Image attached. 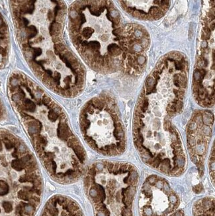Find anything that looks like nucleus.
Instances as JSON below:
<instances>
[{
	"label": "nucleus",
	"mask_w": 215,
	"mask_h": 216,
	"mask_svg": "<svg viewBox=\"0 0 215 216\" xmlns=\"http://www.w3.org/2000/svg\"><path fill=\"white\" fill-rule=\"evenodd\" d=\"M188 73L185 54L162 56L146 78L133 117L134 143L142 160L170 176H181L186 168L181 138L172 119L183 110Z\"/></svg>",
	"instance_id": "nucleus-1"
},
{
	"label": "nucleus",
	"mask_w": 215,
	"mask_h": 216,
	"mask_svg": "<svg viewBox=\"0 0 215 216\" xmlns=\"http://www.w3.org/2000/svg\"><path fill=\"white\" fill-rule=\"evenodd\" d=\"M9 3L17 42L34 74L60 96L80 94L86 84V70L64 41L66 4L54 0Z\"/></svg>",
	"instance_id": "nucleus-2"
},
{
	"label": "nucleus",
	"mask_w": 215,
	"mask_h": 216,
	"mask_svg": "<svg viewBox=\"0 0 215 216\" xmlns=\"http://www.w3.org/2000/svg\"><path fill=\"white\" fill-rule=\"evenodd\" d=\"M7 94L48 175L60 184L78 180L86 172L87 155L62 107L21 72L9 77Z\"/></svg>",
	"instance_id": "nucleus-3"
},
{
	"label": "nucleus",
	"mask_w": 215,
	"mask_h": 216,
	"mask_svg": "<svg viewBox=\"0 0 215 216\" xmlns=\"http://www.w3.org/2000/svg\"><path fill=\"white\" fill-rule=\"evenodd\" d=\"M68 32L87 65L100 74L121 70V13L111 1H76L67 11Z\"/></svg>",
	"instance_id": "nucleus-4"
},
{
	"label": "nucleus",
	"mask_w": 215,
	"mask_h": 216,
	"mask_svg": "<svg viewBox=\"0 0 215 216\" xmlns=\"http://www.w3.org/2000/svg\"><path fill=\"white\" fill-rule=\"evenodd\" d=\"M84 174V190L95 215L133 216V199L139 180L135 166L101 160L91 164Z\"/></svg>",
	"instance_id": "nucleus-5"
},
{
	"label": "nucleus",
	"mask_w": 215,
	"mask_h": 216,
	"mask_svg": "<svg viewBox=\"0 0 215 216\" xmlns=\"http://www.w3.org/2000/svg\"><path fill=\"white\" fill-rule=\"evenodd\" d=\"M79 121L83 138L93 150L108 157L124 153L126 134L113 96L101 93L90 99L81 110Z\"/></svg>",
	"instance_id": "nucleus-6"
},
{
	"label": "nucleus",
	"mask_w": 215,
	"mask_h": 216,
	"mask_svg": "<svg viewBox=\"0 0 215 216\" xmlns=\"http://www.w3.org/2000/svg\"><path fill=\"white\" fill-rule=\"evenodd\" d=\"M42 193L39 168L0 174V216H35Z\"/></svg>",
	"instance_id": "nucleus-7"
},
{
	"label": "nucleus",
	"mask_w": 215,
	"mask_h": 216,
	"mask_svg": "<svg viewBox=\"0 0 215 216\" xmlns=\"http://www.w3.org/2000/svg\"><path fill=\"white\" fill-rule=\"evenodd\" d=\"M212 5L210 4L203 19L200 45L193 75V96L204 108L214 105V7L212 8Z\"/></svg>",
	"instance_id": "nucleus-8"
},
{
	"label": "nucleus",
	"mask_w": 215,
	"mask_h": 216,
	"mask_svg": "<svg viewBox=\"0 0 215 216\" xmlns=\"http://www.w3.org/2000/svg\"><path fill=\"white\" fill-rule=\"evenodd\" d=\"M121 70L130 76H138L147 64L150 37L148 30L140 25L128 23L121 34Z\"/></svg>",
	"instance_id": "nucleus-9"
},
{
	"label": "nucleus",
	"mask_w": 215,
	"mask_h": 216,
	"mask_svg": "<svg viewBox=\"0 0 215 216\" xmlns=\"http://www.w3.org/2000/svg\"><path fill=\"white\" fill-rule=\"evenodd\" d=\"M178 206V197L166 179L156 174L147 177L140 193L142 216H166Z\"/></svg>",
	"instance_id": "nucleus-10"
},
{
	"label": "nucleus",
	"mask_w": 215,
	"mask_h": 216,
	"mask_svg": "<svg viewBox=\"0 0 215 216\" xmlns=\"http://www.w3.org/2000/svg\"><path fill=\"white\" fill-rule=\"evenodd\" d=\"M213 113L207 110L193 113L186 127L187 150L199 174L203 175L207 150L212 134Z\"/></svg>",
	"instance_id": "nucleus-11"
},
{
	"label": "nucleus",
	"mask_w": 215,
	"mask_h": 216,
	"mask_svg": "<svg viewBox=\"0 0 215 216\" xmlns=\"http://www.w3.org/2000/svg\"><path fill=\"white\" fill-rule=\"evenodd\" d=\"M121 7L126 13L141 21L161 19L170 7V1H119Z\"/></svg>",
	"instance_id": "nucleus-12"
},
{
	"label": "nucleus",
	"mask_w": 215,
	"mask_h": 216,
	"mask_svg": "<svg viewBox=\"0 0 215 216\" xmlns=\"http://www.w3.org/2000/svg\"><path fill=\"white\" fill-rule=\"evenodd\" d=\"M40 216H84L79 205L62 195L52 196L46 203Z\"/></svg>",
	"instance_id": "nucleus-13"
},
{
	"label": "nucleus",
	"mask_w": 215,
	"mask_h": 216,
	"mask_svg": "<svg viewBox=\"0 0 215 216\" xmlns=\"http://www.w3.org/2000/svg\"><path fill=\"white\" fill-rule=\"evenodd\" d=\"M10 52V35L7 23L0 13V69L4 68L9 60Z\"/></svg>",
	"instance_id": "nucleus-14"
},
{
	"label": "nucleus",
	"mask_w": 215,
	"mask_h": 216,
	"mask_svg": "<svg viewBox=\"0 0 215 216\" xmlns=\"http://www.w3.org/2000/svg\"><path fill=\"white\" fill-rule=\"evenodd\" d=\"M208 168H209L210 178L214 184V144L212 149L211 150L209 160H208Z\"/></svg>",
	"instance_id": "nucleus-15"
},
{
	"label": "nucleus",
	"mask_w": 215,
	"mask_h": 216,
	"mask_svg": "<svg viewBox=\"0 0 215 216\" xmlns=\"http://www.w3.org/2000/svg\"><path fill=\"white\" fill-rule=\"evenodd\" d=\"M5 115V110L4 105L2 103V100L0 99V121L4 118Z\"/></svg>",
	"instance_id": "nucleus-16"
}]
</instances>
